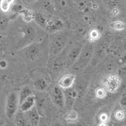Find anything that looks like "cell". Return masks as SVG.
Returning a JSON list of instances; mask_svg holds the SVG:
<instances>
[{
  "label": "cell",
  "instance_id": "4fadbf2b",
  "mask_svg": "<svg viewBox=\"0 0 126 126\" xmlns=\"http://www.w3.org/2000/svg\"><path fill=\"white\" fill-rule=\"evenodd\" d=\"M35 96L32 95H31L19 105L20 111L25 113L33 107L35 106Z\"/></svg>",
  "mask_w": 126,
  "mask_h": 126
},
{
  "label": "cell",
  "instance_id": "484cf974",
  "mask_svg": "<svg viewBox=\"0 0 126 126\" xmlns=\"http://www.w3.org/2000/svg\"><path fill=\"white\" fill-rule=\"evenodd\" d=\"M6 66H7L6 62L3 60H0V67L4 68Z\"/></svg>",
  "mask_w": 126,
  "mask_h": 126
},
{
  "label": "cell",
  "instance_id": "83f0119b",
  "mask_svg": "<svg viewBox=\"0 0 126 126\" xmlns=\"http://www.w3.org/2000/svg\"><path fill=\"white\" fill-rule=\"evenodd\" d=\"M51 126H64L61 123L56 122L51 125Z\"/></svg>",
  "mask_w": 126,
  "mask_h": 126
},
{
  "label": "cell",
  "instance_id": "f1b7e54d",
  "mask_svg": "<svg viewBox=\"0 0 126 126\" xmlns=\"http://www.w3.org/2000/svg\"><path fill=\"white\" fill-rule=\"evenodd\" d=\"M38 126H47V125L45 124V123L43 120H42V119H41L40 123H39V125Z\"/></svg>",
  "mask_w": 126,
  "mask_h": 126
},
{
  "label": "cell",
  "instance_id": "1f68e13d",
  "mask_svg": "<svg viewBox=\"0 0 126 126\" xmlns=\"http://www.w3.org/2000/svg\"><path fill=\"white\" fill-rule=\"evenodd\" d=\"M2 49V44L1 43V42L0 41V51H1Z\"/></svg>",
  "mask_w": 126,
  "mask_h": 126
},
{
  "label": "cell",
  "instance_id": "5b68a950",
  "mask_svg": "<svg viewBox=\"0 0 126 126\" xmlns=\"http://www.w3.org/2000/svg\"><path fill=\"white\" fill-rule=\"evenodd\" d=\"M32 8L37 12H44L51 15L55 12L53 1L52 0H38Z\"/></svg>",
  "mask_w": 126,
  "mask_h": 126
},
{
  "label": "cell",
  "instance_id": "e0dca14e",
  "mask_svg": "<svg viewBox=\"0 0 126 126\" xmlns=\"http://www.w3.org/2000/svg\"><path fill=\"white\" fill-rule=\"evenodd\" d=\"M32 95V92L31 89L28 86L24 87L20 91L18 95L19 106L27 97Z\"/></svg>",
  "mask_w": 126,
  "mask_h": 126
},
{
  "label": "cell",
  "instance_id": "6da1fadb",
  "mask_svg": "<svg viewBox=\"0 0 126 126\" xmlns=\"http://www.w3.org/2000/svg\"><path fill=\"white\" fill-rule=\"evenodd\" d=\"M68 31L61 30L50 33L49 36V55L51 59L59 56L68 45L69 39Z\"/></svg>",
  "mask_w": 126,
  "mask_h": 126
},
{
  "label": "cell",
  "instance_id": "7c38bea8",
  "mask_svg": "<svg viewBox=\"0 0 126 126\" xmlns=\"http://www.w3.org/2000/svg\"><path fill=\"white\" fill-rule=\"evenodd\" d=\"M64 96H65V105L69 108L71 107L77 96V93L76 91L72 89L71 87L66 89L65 91Z\"/></svg>",
  "mask_w": 126,
  "mask_h": 126
},
{
  "label": "cell",
  "instance_id": "5bb4252c",
  "mask_svg": "<svg viewBox=\"0 0 126 126\" xmlns=\"http://www.w3.org/2000/svg\"><path fill=\"white\" fill-rule=\"evenodd\" d=\"M75 80V77L73 75L68 74L62 77L59 82L60 87L63 89L71 88Z\"/></svg>",
  "mask_w": 126,
  "mask_h": 126
},
{
  "label": "cell",
  "instance_id": "3957f363",
  "mask_svg": "<svg viewBox=\"0 0 126 126\" xmlns=\"http://www.w3.org/2000/svg\"><path fill=\"white\" fill-rule=\"evenodd\" d=\"M18 106V94L16 92L10 93L7 97L5 108L6 116L9 119H11L15 116Z\"/></svg>",
  "mask_w": 126,
  "mask_h": 126
},
{
  "label": "cell",
  "instance_id": "2e32d148",
  "mask_svg": "<svg viewBox=\"0 0 126 126\" xmlns=\"http://www.w3.org/2000/svg\"><path fill=\"white\" fill-rule=\"evenodd\" d=\"M78 11L82 14H88L90 10V0H75Z\"/></svg>",
  "mask_w": 126,
  "mask_h": 126
},
{
  "label": "cell",
  "instance_id": "7a4b0ae2",
  "mask_svg": "<svg viewBox=\"0 0 126 126\" xmlns=\"http://www.w3.org/2000/svg\"><path fill=\"white\" fill-rule=\"evenodd\" d=\"M94 49V46L92 41H89L84 44L80 54L72 67L77 70L84 68L93 56Z\"/></svg>",
  "mask_w": 126,
  "mask_h": 126
},
{
  "label": "cell",
  "instance_id": "8fae6325",
  "mask_svg": "<svg viewBox=\"0 0 126 126\" xmlns=\"http://www.w3.org/2000/svg\"><path fill=\"white\" fill-rule=\"evenodd\" d=\"M35 24L44 30H47L49 19L42 12H36L33 15Z\"/></svg>",
  "mask_w": 126,
  "mask_h": 126
},
{
  "label": "cell",
  "instance_id": "8992f818",
  "mask_svg": "<svg viewBox=\"0 0 126 126\" xmlns=\"http://www.w3.org/2000/svg\"><path fill=\"white\" fill-rule=\"evenodd\" d=\"M40 45L37 43H31L23 48V55L30 61H34L38 57L40 52Z\"/></svg>",
  "mask_w": 126,
  "mask_h": 126
},
{
  "label": "cell",
  "instance_id": "44dd1931",
  "mask_svg": "<svg viewBox=\"0 0 126 126\" xmlns=\"http://www.w3.org/2000/svg\"><path fill=\"white\" fill-rule=\"evenodd\" d=\"M9 24V19L4 14L0 13V31H4Z\"/></svg>",
  "mask_w": 126,
  "mask_h": 126
},
{
  "label": "cell",
  "instance_id": "52a82bcc",
  "mask_svg": "<svg viewBox=\"0 0 126 126\" xmlns=\"http://www.w3.org/2000/svg\"><path fill=\"white\" fill-rule=\"evenodd\" d=\"M55 12L63 13H69L75 4V0H54Z\"/></svg>",
  "mask_w": 126,
  "mask_h": 126
},
{
  "label": "cell",
  "instance_id": "d6a6232c",
  "mask_svg": "<svg viewBox=\"0 0 126 126\" xmlns=\"http://www.w3.org/2000/svg\"><path fill=\"white\" fill-rule=\"evenodd\" d=\"M100 126H106V125L104 124H102L100 125Z\"/></svg>",
  "mask_w": 126,
  "mask_h": 126
},
{
  "label": "cell",
  "instance_id": "9a60e30c",
  "mask_svg": "<svg viewBox=\"0 0 126 126\" xmlns=\"http://www.w3.org/2000/svg\"><path fill=\"white\" fill-rule=\"evenodd\" d=\"M16 126H31L26 115L22 111H17L15 115Z\"/></svg>",
  "mask_w": 126,
  "mask_h": 126
},
{
  "label": "cell",
  "instance_id": "ac0fdd59",
  "mask_svg": "<svg viewBox=\"0 0 126 126\" xmlns=\"http://www.w3.org/2000/svg\"><path fill=\"white\" fill-rule=\"evenodd\" d=\"M51 60L53 61L51 66L52 71H54L55 72L60 71L64 65V62L63 61V59L61 57L58 56L54 59H51Z\"/></svg>",
  "mask_w": 126,
  "mask_h": 126
},
{
  "label": "cell",
  "instance_id": "ffe728a7",
  "mask_svg": "<svg viewBox=\"0 0 126 126\" xmlns=\"http://www.w3.org/2000/svg\"><path fill=\"white\" fill-rule=\"evenodd\" d=\"M15 0H1L0 9L3 13H7L11 9Z\"/></svg>",
  "mask_w": 126,
  "mask_h": 126
},
{
  "label": "cell",
  "instance_id": "ba28073f",
  "mask_svg": "<svg viewBox=\"0 0 126 126\" xmlns=\"http://www.w3.org/2000/svg\"><path fill=\"white\" fill-rule=\"evenodd\" d=\"M35 96V106L36 108L39 113L40 115L46 114L47 108L48 105L47 97L45 94L39 93Z\"/></svg>",
  "mask_w": 126,
  "mask_h": 126
},
{
  "label": "cell",
  "instance_id": "4dcf8cb0",
  "mask_svg": "<svg viewBox=\"0 0 126 126\" xmlns=\"http://www.w3.org/2000/svg\"><path fill=\"white\" fill-rule=\"evenodd\" d=\"M76 126H87L84 123H80L77 125Z\"/></svg>",
  "mask_w": 126,
  "mask_h": 126
},
{
  "label": "cell",
  "instance_id": "9c48e42d",
  "mask_svg": "<svg viewBox=\"0 0 126 126\" xmlns=\"http://www.w3.org/2000/svg\"><path fill=\"white\" fill-rule=\"evenodd\" d=\"M51 98L54 103L59 107H63L65 105L64 93L60 87H54L51 91Z\"/></svg>",
  "mask_w": 126,
  "mask_h": 126
},
{
  "label": "cell",
  "instance_id": "4316f807",
  "mask_svg": "<svg viewBox=\"0 0 126 126\" xmlns=\"http://www.w3.org/2000/svg\"><path fill=\"white\" fill-rule=\"evenodd\" d=\"M120 103L121 104V106H125V105H126V97H125V96H123V97L121 99V100L120 101Z\"/></svg>",
  "mask_w": 126,
  "mask_h": 126
},
{
  "label": "cell",
  "instance_id": "30bf717a",
  "mask_svg": "<svg viewBox=\"0 0 126 126\" xmlns=\"http://www.w3.org/2000/svg\"><path fill=\"white\" fill-rule=\"evenodd\" d=\"M26 112L27 113L26 115L31 126H38L39 124L41 118L35 106H34Z\"/></svg>",
  "mask_w": 126,
  "mask_h": 126
},
{
  "label": "cell",
  "instance_id": "f546056e",
  "mask_svg": "<svg viewBox=\"0 0 126 126\" xmlns=\"http://www.w3.org/2000/svg\"><path fill=\"white\" fill-rule=\"evenodd\" d=\"M5 125V121L0 119V126H4Z\"/></svg>",
  "mask_w": 126,
  "mask_h": 126
},
{
  "label": "cell",
  "instance_id": "d4e9b609",
  "mask_svg": "<svg viewBox=\"0 0 126 126\" xmlns=\"http://www.w3.org/2000/svg\"><path fill=\"white\" fill-rule=\"evenodd\" d=\"M96 94L97 95H98V97H103L104 95V94H105V92L103 90L100 89H99L97 92H96Z\"/></svg>",
  "mask_w": 126,
  "mask_h": 126
},
{
  "label": "cell",
  "instance_id": "603a6c76",
  "mask_svg": "<svg viewBox=\"0 0 126 126\" xmlns=\"http://www.w3.org/2000/svg\"><path fill=\"white\" fill-rule=\"evenodd\" d=\"M38 1V0H22L23 3L28 6L32 8L35 3Z\"/></svg>",
  "mask_w": 126,
  "mask_h": 126
},
{
  "label": "cell",
  "instance_id": "cb8c5ba5",
  "mask_svg": "<svg viewBox=\"0 0 126 126\" xmlns=\"http://www.w3.org/2000/svg\"><path fill=\"white\" fill-rule=\"evenodd\" d=\"M119 2V0H109V5L111 7L115 6Z\"/></svg>",
  "mask_w": 126,
  "mask_h": 126
},
{
  "label": "cell",
  "instance_id": "7402d4cb",
  "mask_svg": "<svg viewBox=\"0 0 126 126\" xmlns=\"http://www.w3.org/2000/svg\"><path fill=\"white\" fill-rule=\"evenodd\" d=\"M78 113L75 110H70L65 115V118L66 121L73 122L77 120L78 119Z\"/></svg>",
  "mask_w": 126,
  "mask_h": 126
},
{
  "label": "cell",
  "instance_id": "d6986e66",
  "mask_svg": "<svg viewBox=\"0 0 126 126\" xmlns=\"http://www.w3.org/2000/svg\"><path fill=\"white\" fill-rule=\"evenodd\" d=\"M35 88L38 91H43L47 87V83L44 78H38L34 82Z\"/></svg>",
  "mask_w": 126,
  "mask_h": 126
},
{
  "label": "cell",
  "instance_id": "277c9868",
  "mask_svg": "<svg viewBox=\"0 0 126 126\" xmlns=\"http://www.w3.org/2000/svg\"><path fill=\"white\" fill-rule=\"evenodd\" d=\"M84 44L80 42L73 45L67 52L65 63L67 67L72 66L78 57Z\"/></svg>",
  "mask_w": 126,
  "mask_h": 126
}]
</instances>
